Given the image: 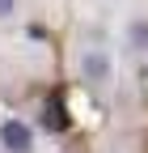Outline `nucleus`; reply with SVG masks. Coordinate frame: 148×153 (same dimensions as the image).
I'll return each instance as SVG.
<instances>
[{
  "label": "nucleus",
  "mask_w": 148,
  "mask_h": 153,
  "mask_svg": "<svg viewBox=\"0 0 148 153\" xmlns=\"http://www.w3.org/2000/svg\"><path fill=\"white\" fill-rule=\"evenodd\" d=\"M72 76L89 98H110L119 85V51L106 38H81L72 51Z\"/></svg>",
  "instance_id": "nucleus-1"
},
{
  "label": "nucleus",
  "mask_w": 148,
  "mask_h": 153,
  "mask_svg": "<svg viewBox=\"0 0 148 153\" xmlns=\"http://www.w3.org/2000/svg\"><path fill=\"white\" fill-rule=\"evenodd\" d=\"M34 123H38L42 136L51 140H72L76 136V115H72V89L64 76H55V81L38 94V106H34Z\"/></svg>",
  "instance_id": "nucleus-2"
},
{
  "label": "nucleus",
  "mask_w": 148,
  "mask_h": 153,
  "mask_svg": "<svg viewBox=\"0 0 148 153\" xmlns=\"http://www.w3.org/2000/svg\"><path fill=\"white\" fill-rule=\"evenodd\" d=\"M0 153H42V132L17 111H0Z\"/></svg>",
  "instance_id": "nucleus-3"
},
{
  "label": "nucleus",
  "mask_w": 148,
  "mask_h": 153,
  "mask_svg": "<svg viewBox=\"0 0 148 153\" xmlns=\"http://www.w3.org/2000/svg\"><path fill=\"white\" fill-rule=\"evenodd\" d=\"M119 47L140 72H148V13H127L119 22Z\"/></svg>",
  "instance_id": "nucleus-4"
},
{
  "label": "nucleus",
  "mask_w": 148,
  "mask_h": 153,
  "mask_svg": "<svg viewBox=\"0 0 148 153\" xmlns=\"http://www.w3.org/2000/svg\"><path fill=\"white\" fill-rule=\"evenodd\" d=\"M21 17V0H0V26H13Z\"/></svg>",
  "instance_id": "nucleus-5"
},
{
  "label": "nucleus",
  "mask_w": 148,
  "mask_h": 153,
  "mask_svg": "<svg viewBox=\"0 0 148 153\" xmlns=\"http://www.w3.org/2000/svg\"><path fill=\"white\" fill-rule=\"evenodd\" d=\"M144 153H148V128H144Z\"/></svg>",
  "instance_id": "nucleus-6"
},
{
  "label": "nucleus",
  "mask_w": 148,
  "mask_h": 153,
  "mask_svg": "<svg viewBox=\"0 0 148 153\" xmlns=\"http://www.w3.org/2000/svg\"><path fill=\"white\" fill-rule=\"evenodd\" d=\"M68 153H89V149H68Z\"/></svg>",
  "instance_id": "nucleus-7"
}]
</instances>
